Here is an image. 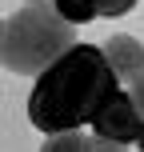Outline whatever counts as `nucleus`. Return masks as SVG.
<instances>
[{
  "label": "nucleus",
  "instance_id": "f257e3e1",
  "mask_svg": "<svg viewBox=\"0 0 144 152\" xmlns=\"http://www.w3.org/2000/svg\"><path fill=\"white\" fill-rule=\"evenodd\" d=\"M120 92V76L112 72L104 48L76 44L48 72L36 76L28 96V120L36 132H76L100 116V108Z\"/></svg>",
  "mask_w": 144,
  "mask_h": 152
},
{
  "label": "nucleus",
  "instance_id": "f03ea898",
  "mask_svg": "<svg viewBox=\"0 0 144 152\" xmlns=\"http://www.w3.org/2000/svg\"><path fill=\"white\" fill-rule=\"evenodd\" d=\"M76 24H68L56 8H32L4 16L0 28V60L12 76H40L48 72L64 52H72L80 40L72 36Z\"/></svg>",
  "mask_w": 144,
  "mask_h": 152
},
{
  "label": "nucleus",
  "instance_id": "7ed1b4c3",
  "mask_svg": "<svg viewBox=\"0 0 144 152\" xmlns=\"http://www.w3.org/2000/svg\"><path fill=\"white\" fill-rule=\"evenodd\" d=\"M92 132L104 136V140L132 144V140H140V132H144V116H140V108L132 104L128 92H116V96L100 108V116L92 120Z\"/></svg>",
  "mask_w": 144,
  "mask_h": 152
},
{
  "label": "nucleus",
  "instance_id": "20e7f679",
  "mask_svg": "<svg viewBox=\"0 0 144 152\" xmlns=\"http://www.w3.org/2000/svg\"><path fill=\"white\" fill-rule=\"evenodd\" d=\"M104 56H108V64H112V72L120 76V80H128V84L144 72V44L136 36H128V32L108 36L104 40Z\"/></svg>",
  "mask_w": 144,
  "mask_h": 152
},
{
  "label": "nucleus",
  "instance_id": "39448f33",
  "mask_svg": "<svg viewBox=\"0 0 144 152\" xmlns=\"http://www.w3.org/2000/svg\"><path fill=\"white\" fill-rule=\"evenodd\" d=\"M40 152H92V136H84L80 128L76 132H56V136H48Z\"/></svg>",
  "mask_w": 144,
  "mask_h": 152
},
{
  "label": "nucleus",
  "instance_id": "423d86ee",
  "mask_svg": "<svg viewBox=\"0 0 144 152\" xmlns=\"http://www.w3.org/2000/svg\"><path fill=\"white\" fill-rule=\"evenodd\" d=\"M56 12L64 16L68 24H88V20H96V0H56Z\"/></svg>",
  "mask_w": 144,
  "mask_h": 152
},
{
  "label": "nucleus",
  "instance_id": "0eeeda50",
  "mask_svg": "<svg viewBox=\"0 0 144 152\" xmlns=\"http://www.w3.org/2000/svg\"><path fill=\"white\" fill-rule=\"evenodd\" d=\"M136 8V0H96V12L100 16H124Z\"/></svg>",
  "mask_w": 144,
  "mask_h": 152
},
{
  "label": "nucleus",
  "instance_id": "6e6552de",
  "mask_svg": "<svg viewBox=\"0 0 144 152\" xmlns=\"http://www.w3.org/2000/svg\"><path fill=\"white\" fill-rule=\"evenodd\" d=\"M128 96H132V104L140 108V116H144V72L132 80V88H128Z\"/></svg>",
  "mask_w": 144,
  "mask_h": 152
},
{
  "label": "nucleus",
  "instance_id": "1a4fd4ad",
  "mask_svg": "<svg viewBox=\"0 0 144 152\" xmlns=\"http://www.w3.org/2000/svg\"><path fill=\"white\" fill-rule=\"evenodd\" d=\"M92 152H124L120 140H104V136H92Z\"/></svg>",
  "mask_w": 144,
  "mask_h": 152
},
{
  "label": "nucleus",
  "instance_id": "9d476101",
  "mask_svg": "<svg viewBox=\"0 0 144 152\" xmlns=\"http://www.w3.org/2000/svg\"><path fill=\"white\" fill-rule=\"evenodd\" d=\"M24 4H32V8H56V0H24Z\"/></svg>",
  "mask_w": 144,
  "mask_h": 152
},
{
  "label": "nucleus",
  "instance_id": "9b49d317",
  "mask_svg": "<svg viewBox=\"0 0 144 152\" xmlns=\"http://www.w3.org/2000/svg\"><path fill=\"white\" fill-rule=\"evenodd\" d=\"M136 144H140V152H144V132H140V140H136Z\"/></svg>",
  "mask_w": 144,
  "mask_h": 152
}]
</instances>
